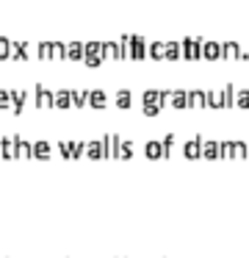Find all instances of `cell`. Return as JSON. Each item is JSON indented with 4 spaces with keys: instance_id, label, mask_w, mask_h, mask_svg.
Instances as JSON below:
<instances>
[{
    "instance_id": "obj_4",
    "label": "cell",
    "mask_w": 249,
    "mask_h": 258,
    "mask_svg": "<svg viewBox=\"0 0 249 258\" xmlns=\"http://www.w3.org/2000/svg\"><path fill=\"white\" fill-rule=\"evenodd\" d=\"M36 103H39L42 108H47V105H53V95H50L44 86H36Z\"/></svg>"
},
{
    "instance_id": "obj_6",
    "label": "cell",
    "mask_w": 249,
    "mask_h": 258,
    "mask_svg": "<svg viewBox=\"0 0 249 258\" xmlns=\"http://www.w3.org/2000/svg\"><path fill=\"white\" fill-rule=\"evenodd\" d=\"M34 158H39V161L50 158V145L47 142H36L34 145Z\"/></svg>"
},
{
    "instance_id": "obj_11",
    "label": "cell",
    "mask_w": 249,
    "mask_h": 258,
    "mask_svg": "<svg viewBox=\"0 0 249 258\" xmlns=\"http://www.w3.org/2000/svg\"><path fill=\"white\" fill-rule=\"evenodd\" d=\"M117 103L122 105V108H127V105H130V95H127V92H119V98H117Z\"/></svg>"
},
{
    "instance_id": "obj_12",
    "label": "cell",
    "mask_w": 249,
    "mask_h": 258,
    "mask_svg": "<svg viewBox=\"0 0 249 258\" xmlns=\"http://www.w3.org/2000/svg\"><path fill=\"white\" fill-rule=\"evenodd\" d=\"M81 56V45H72V48H69V58H78Z\"/></svg>"
},
{
    "instance_id": "obj_9",
    "label": "cell",
    "mask_w": 249,
    "mask_h": 258,
    "mask_svg": "<svg viewBox=\"0 0 249 258\" xmlns=\"http://www.w3.org/2000/svg\"><path fill=\"white\" fill-rule=\"evenodd\" d=\"M172 103H174V108H186V105H188V98H186V92H174Z\"/></svg>"
},
{
    "instance_id": "obj_1",
    "label": "cell",
    "mask_w": 249,
    "mask_h": 258,
    "mask_svg": "<svg viewBox=\"0 0 249 258\" xmlns=\"http://www.w3.org/2000/svg\"><path fill=\"white\" fill-rule=\"evenodd\" d=\"M144 153H147V158H152V161H158V158H164V145L161 142H147V147H144Z\"/></svg>"
},
{
    "instance_id": "obj_7",
    "label": "cell",
    "mask_w": 249,
    "mask_h": 258,
    "mask_svg": "<svg viewBox=\"0 0 249 258\" xmlns=\"http://www.w3.org/2000/svg\"><path fill=\"white\" fill-rule=\"evenodd\" d=\"M86 153H89L91 161H100V158L105 155V150H103V145H100V142H91V145L86 147Z\"/></svg>"
},
{
    "instance_id": "obj_15",
    "label": "cell",
    "mask_w": 249,
    "mask_h": 258,
    "mask_svg": "<svg viewBox=\"0 0 249 258\" xmlns=\"http://www.w3.org/2000/svg\"><path fill=\"white\" fill-rule=\"evenodd\" d=\"M247 155H249V147H247Z\"/></svg>"
},
{
    "instance_id": "obj_2",
    "label": "cell",
    "mask_w": 249,
    "mask_h": 258,
    "mask_svg": "<svg viewBox=\"0 0 249 258\" xmlns=\"http://www.w3.org/2000/svg\"><path fill=\"white\" fill-rule=\"evenodd\" d=\"M0 150H3V158H6V161L17 158V142H14V139H3V142H0Z\"/></svg>"
},
{
    "instance_id": "obj_14",
    "label": "cell",
    "mask_w": 249,
    "mask_h": 258,
    "mask_svg": "<svg viewBox=\"0 0 249 258\" xmlns=\"http://www.w3.org/2000/svg\"><path fill=\"white\" fill-rule=\"evenodd\" d=\"M8 56V42H0V58Z\"/></svg>"
},
{
    "instance_id": "obj_10",
    "label": "cell",
    "mask_w": 249,
    "mask_h": 258,
    "mask_svg": "<svg viewBox=\"0 0 249 258\" xmlns=\"http://www.w3.org/2000/svg\"><path fill=\"white\" fill-rule=\"evenodd\" d=\"M238 105H241V108H249V89H244L241 95H238Z\"/></svg>"
},
{
    "instance_id": "obj_13",
    "label": "cell",
    "mask_w": 249,
    "mask_h": 258,
    "mask_svg": "<svg viewBox=\"0 0 249 258\" xmlns=\"http://www.w3.org/2000/svg\"><path fill=\"white\" fill-rule=\"evenodd\" d=\"M8 105V92H0V108H6Z\"/></svg>"
},
{
    "instance_id": "obj_5",
    "label": "cell",
    "mask_w": 249,
    "mask_h": 258,
    "mask_svg": "<svg viewBox=\"0 0 249 258\" xmlns=\"http://www.w3.org/2000/svg\"><path fill=\"white\" fill-rule=\"evenodd\" d=\"M14 142H17V158H31L34 155V147L28 145V142L17 139V136H14Z\"/></svg>"
},
{
    "instance_id": "obj_3",
    "label": "cell",
    "mask_w": 249,
    "mask_h": 258,
    "mask_svg": "<svg viewBox=\"0 0 249 258\" xmlns=\"http://www.w3.org/2000/svg\"><path fill=\"white\" fill-rule=\"evenodd\" d=\"M183 153H186V158H200V155H202V139L188 142V145L183 147Z\"/></svg>"
},
{
    "instance_id": "obj_8",
    "label": "cell",
    "mask_w": 249,
    "mask_h": 258,
    "mask_svg": "<svg viewBox=\"0 0 249 258\" xmlns=\"http://www.w3.org/2000/svg\"><path fill=\"white\" fill-rule=\"evenodd\" d=\"M89 103L94 105V108H103V105H105V95H103V92H89Z\"/></svg>"
}]
</instances>
